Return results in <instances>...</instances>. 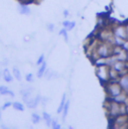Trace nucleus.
<instances>
[{
	"label": "nucleus",
	"instance_id": "obj_1",
	"mask_svg": "<svg viewBox=\"0 0 128 129\" xmlns=\"http://www.w3.org/2000/svg\"><path fill=\"white\" fill-rule=\"evenodd\" d=\"M105 87H106L108 98H114L115 96L119 95L120 93H122V90H123L118 80H110L108 83L105 84Z\"/></svg>",
	"mask_w": 128,
	"mask_h": 129
},
{
	"label": "nucleus",
	"instance_id": "obj_2",
	"mask_svg": "<svg viewBox=\"0 0 128 129\" xmlns=\"http://www.w3.org/2000/svg\"><path fill=\"white\" fill-rule=\"evenodd\" d=\"M109 66L103 65V66H97L96 67V75L100 82L102 84H106L110 81V76H109Z\"/></svg>",
	"mask_w": 128,
	"mask_h": 129
},
{
	"label": "nucleus",
	"instance_id": "obj_3",
	"mask_svg": "<svg viewBox=\"0 0 128 129\" xmlns=\"http://www.w3.org/2000/svg\"><path fill=\"white\" fill-rule=\"evenodd\" d=\"M94 55H96V58L98 57H109L113 55V48H110L109 45H107L105 42L100 43L96 48Z\"/></svg>",
	"mask_w": 128,
	"mask_h": 129
},
{
	"label": "nucleus",
	"instance_id": "obj_4",
	"mask_svg": "<svg viewBox=\"0 0 128 129\" xmlns=\"http://www.w3.org/2000/svg\"><path fill=\"white\" fill-rule=\"evenodd\" d=\"M114 36H117V37H120L122 39H128V33L126 30V27L125 26H117L115 29H114Z\"/></svg>",
	"mask_w": 128,
	"mask_h": 129
},
{
	"label": "nucleus",
	"instance_id": "obj_5",
	"mask_svg": "<svg viewBox=\"0 0 128 129\" xmlns=\"http://www.w3.org/2000/svg\"><path fill=\"white\" fill-rule=\"evenodd\" d=\"M40 100H41V96L40 95H37L36 97H31L25 104H26V106L28 107V108H36L37 106H38V104H39V102H40Z\"/></svg>",
	"mask_w": 128,
	"mask_h": 129
},
{
	"label": "nucleus",
	"instance_id": "obj_6",
	"mask_svg": "<svg viewBox=\"0 0 128 129\" xmlns=\"http://www.w3.org/2000/svg\"><path fill=\"white\" fill-rule=\"evenodd\" d=\"M17 10L18 12L21 14V15H29L31 10L29 8V6L27 5V3H20L17 7Z\"/></svg>",
	"mask_w": 128,
	"mask_h": 129
},
{
	"label": "nucleus",
	"instance_id": "obj_7",
	"mask_svg": "<svg viewBox=\"0 0 128 129\" xmlns=\"http://www.w3.org/2000/svg\"><path fill=\"white\" fill-rule=\"evenodd\" d=\"M119 84L121 85L122 89L127 93L128 92V74H123L119 78Z\"/></svg>",
	"mask_w": 128,
	"mask_h": 129
},
{
	"label": "nucleus",
	"instance_id": "obj_8",
	"mask_svg": "<svg viewBox=\"0 0 128 129\" xmlns=\"http://www.w3.org/2000/svg\"><path fill=\"white\" fill-rule=\"evenodd\" d=\"M111 67H113L116 71H118L120 73V76H121V75H123V71L125 70V63H124V61L117 60Z\"/></svg>",
	"mask_w": 128,
	"mask_h": 129
},
{
	"label": "nucleus",
	"instance_id": "obj_9",
	"mask_svg": "<svg viewBox=\"0 0 128 129\" xmlns=\"http://www.w3.org/2000/svg\"><path fill=\"white\" fill-rule=\"evenodd\" d=\"M127 94H126V92L124 91V93L122 92V93H120L119 95H117V96H115L114 98H107V99H110V100H113V101H115V102H117V103H119V104H125V102H126V99H127Z\"/></svg>",
	"mask_w": 128,
	"mask_h": 129
},
{
	"label": "nucleus",
	"instance_id": "obj_10",
	"mask_svg": "<svg viewBox=\"0 0 128 129\" xmlns=\"http://www.w3.org/2000/svg\"><path fill=\"white\" fill-rule=\"evenodd\" d=\"M1 95H9L10 97H14V92L11 91L7 86L5 85H1L0 86V96Z\"/></svg>",
	"mask_w": 128,
	"mask_h": 129
},
{
	"label": "nucleus",
	"instance_id": "obj_11",
	"mask_svg": "<svg viewBox=\"0 0 128 129\" xmlns=\"http://www.w3.org/2000/svg\"><path fill=\"white\" fill-rule=\"evenodd\" d=\"M3 78H4V80L6 81V82H8V83H10V82H12L13 81V75L11 74V72L9 71V69L8 68H5L4 70H3Z\"/></svg>",
	"mask_w": 128,
	"mask_h": 129
},
{
	"label": "nucleus",
	"instance_id": "obj_12",
	"mask_svg": "<svg viewBox=\"0 0 128 129\" xmlns=\"http://www.w3.org/2000/svg\"><path fill=\"white\" fill-rule=\"evenodd\" d=\"M38 67L39 68H38V71H37V77L41 78V77L44 76V74H45V72L47 70V63L44 61L42 64L40 65V66H38Z\"/></svg>",
	"mask_w": 128,
	"mask_h": 129
},
{
	"label": "nucleus",
	"instance_id": "obj_13",
	"mask_svg": "<svg viewBox=\"0 0 128 129\" xmlns=\"http://www.w3.org/2000/svg\"><path fill=\"white\" fill-rule=\"evenodd\" d=\"M75 21H69V20H65L63 21V23H62V25H63L64 28H66L68 31H70V30H72L74 27H75Z\"/></svg>",
	"mask_w": 128,
	"mask_h": 129
},
{
	"label": "nucleus",
	"instance_id": "obj_14",
	"mask_svg": "<svg viewBox=\"0 0 128 129\" xmlns=\"http://www.w3.org/2000/svg\"><path fill=\"white\" fill-rule=\"evenodd\" d=\"M66 101H67V99H66V94L64 93L63 96H62V98H61V101H60V103H59V106H58V108H57V113H58V114L62 113V111H63V108H64V106H65Z\"/></svg>",
	"mask_w": 128,
	"mask_h": 129
},
{
	"label": "nucleus",
	"instance_id": "obj_15",
	"mask_svg": "<svg viewBox=\"0 0 128 129\" xmlns=\"http://www.w3.org/2000/svg\"><path fill=\"white\" fill-rule=\"evenodd\" d=\"M69 107H70V101L67 100L66 103H65V106H64V108H63V111H62V120H63V122L65 121V119H66V117H67V115H68Z\"/></svg>",
	"mask_w": 128,
	"mask_h": 129
},
{
	"label": "nucleus",
	"instance_id": "obj_16",
	"mask_svg": "<svg viewBox=\"0 0 128 129\" xmlns=\"http://www.w3.org/2000/svg\"><path fill=\"white\" fill-rule=\"evenodd\" d=\"M12 72H13V76L16 78V80L21 81V78H22V76H21V72L19 71V69H18L16 66H14V67H13Z\"/></svg>",
	"mask_w": 128,
	"mask_h": 129
},
{
	"label": "nucleus",
	"instance_id": "obj_17",
	"mask_svg": "<svg viewBox=\"0 0 128 129\" xmlns=\"http://www.w3.org/2000/svg\"><path fill=\"white\" fill-rule=\"evenodd\" d=\"M42 118L45 120V123H46L47 126H51L52 119H51V116H50L47 112H43V113H42Z\"/></svg>",
	"mask_w": 128,
	"mask_h": 129
},
{
	"label": "nucleus",
	"instance_id": "obj_18",
	"mask_svg": "<svg viewBox=\"0 0 128 129\" xmlns=\"http://www.w3.org/2000/svg\"><path fill=\"white\" fill-rule=\"evenodd\" d=\"M12 107L15 110H18V111H24V104H22L20 102H13Z\"/></svg>",
	"mask_w": 128,
	"mask_h": 129
},
{
	"label": "nucleus",
	"instance_id": "obj_19",
	"mask_svg": "<svg viewBox=\"0 0 128 129\" xmlns=\"http://www.w3.org/2000/svg\"><path fill=\"white\" fill-rule=\"evenodd\" d=\"M31 119H32V123H33V124H37V123L40 122L41 117H40V115H38L36 112H34V113H32Z\"/></svg>",
	"mask_w": 128,
	"mask_h": 129
},
{
	"label": "nucleus",
	"instance_id": "obj_20",
	"mask_svg": "<svg viewBox=\"0 0 128 129\" xmlns=\"http://www.w3.org/2000/svg\"><path fill=\"white\" fill-rule=\"evenodd\" d=\"M124 41H125V39H122L117 36H114V38H113V44H115L116 46H121Z\"/></svg>",
	"mask_w": 128,
	"mask_h": 129
},
{
	"label": "nucleus",
	"instance_id": "obj_21",
	"mask_svg": "<svg viewBox=\"0 0 128 129\" xmlns=\"http://www.w3.org/2000/svg\"><path fill=\"white\" fill-rule=\"evenodd\" d=\"M67 31H68V30H67L66 28H62V29L59 31V35H62V36H63L66 42L68 41V33H67Z\"/></svg>",
	"mask_w": 128,
	"mask_h": 129
},
{
	"label": "nucleus",
	"instance_id": "obj_22",
	"mask_svg": "<svg viewBox=\"0 0 128 129\" xmlns=\"http://www.w3.org/2000/svg\"><path fill=\"white\" fill-rule=\"evenodd\" d=\"M51 127L54 129H60L61 128V125L57 122V120H53L52 119V122H51Z\"/></svg>",
	"mask_w": 128,
	"mask_h": 129
},
{
	"label": "nucleus",
	"instance_id": "obj_23",
	"mask_svg": "<svg viewBox=\"0 0 128 129\" xmlns=\"http://www.w3.org/2000/svg\"><path fill=\"white\" fill-rule=\"evenodd\" d=\"M44 61H45V56L42 54V55H40V56H39V58L37 59V61H36V65H37V66H40V65L42 64Z\"/></svg>",
	"mask_w": 128,
	"mask_h": 129
},
{
	"label": "nucleus",
	"instance_id": "obj_24",
	"mask_svg": "<svg viewBox=\"0 0 128 129\" xmlns=\"http://www.w3.org/2000/svg\"><path fill=\"white\" fill-rule=\"evenodd\" d=\"M25 79H26L27 82H33V81H34V80H33V79H34V76H33L32 73H28V74H26Z\"/></svg>",
	"mask_w": 128,
	"mask_h": 129
},
{
	"label": "nucleus",
	"instance_id": "obj_25",
	"mask_svg": "<svg viewBox=\"0 0 128 129\" xmlns=\"http://www.w3.org/2000/svg\"><path fill=\"white\" fill-rule=\"evenodd\" d=\"M10 106H12V103H11L10 101L5 102V103H4V105L2 106V108H1V109H2V110H5V109H7V108H8V107H10Z\"/></svg>",
	"mask_w": 128,
	"mask_h": 129
},
{
	"label": "nucleus",
	"instance_id": "obj_26",
	"mask_svg": "<svg viewBox=\"0 0 128 129\" xmlns=\"http://www.w3.org/2000/svg\"><path fill=\"white\" fill-rule=\"evenodd\" d=\"M121 47H122V49H124L125 51L128 52V39H126V40L123 42V44L121 45Z\"/></svg>",
	"mask_w": 128,
	"mask_h": 129
},
{
	"label": "nucleus",
	"instance_id": "obj_27",
	"mask_svg": "<svg viewBox=\"0 0 128 129\" xmlns=\"http://www.w3.org/2000/svg\"><path fill=\"white\" fill-rule=\"evenodd\" d=\"M53 27H54V25H53V24H48V25H47V28H48L50 31H52V30H53Z\"/></svg>",
	"mask_w": 128,
	"mask_h": 129
},
{
	"label": "nucleus",
	"instance_id": "obj_28",
	"mask_svg": "<svg viewBox=\"0 0 128 129\" xmlns=\"http://www.w3.org/2000/svg\"><path fill=\"white\" fill-rule=\"evenodd\" d=\"M63 14H64V16H65V17H67V16H68V14H69V12H68L67 10H64Z\"/></svg>",
	"mask_w": 128,
	"mask_h": 129
},
{
	"label": "nucleus",
	"instance_id": "obj_29",
	"mask_svg": "<svg viewBox=\"0 0 128 129\" xmlns=\"http://www.w3.org/2000/svg\"><path fill=\"white\" fill-rule=\"evenodd\" d=\"M1 76H3V73L1 74V71H0V78H1Z\"/></svg>",
	"mask_w": 128,
	"mask_h": 129
},
{
	"label": "nucleus",
	"instance_id": "obj_30",
	"mask_svg": "<svg viewBox=\"0 0 128 129\" xmlns=\"http://www.w3.org/2000/svg\"><path fill=\"white\" fill-rule=\"evenodd\" d=\"M0 121H1V109H0Z\"/></svg>",
	"mask_w": 128,
	"mask_h": 129
}]
</instances>
